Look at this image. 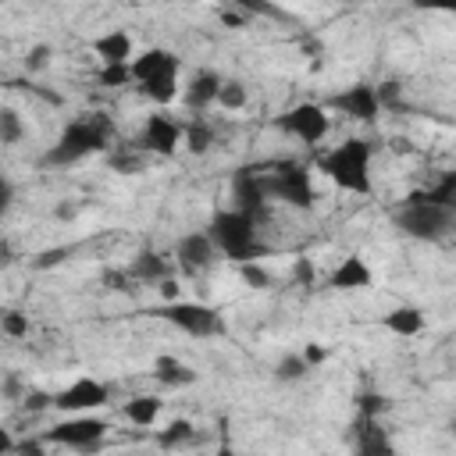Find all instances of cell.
Listing matches in <instances>:
<instances>
[{
    "instance_id": "obj_27",
    "label": "cell",
    "mask_w": 456,
    "mask_h": 456,
    "mask_svg": "<svg viewBox=\"0 0 456 456\" xmlns=\"http://www.w3.org/2000/svg\"><path fill=\"white\" fill-rule=\"evenodd\" d=\"M18 139H21V118H18L14 107H4V110H0V142L14 146Z\"/></svg>"
},
{
    "instance_id": "obj_30",
    "label": "cell",
    "mask_w": 456,
    "mask_h": 456,
    "mask_svg": "<svg viewBox=\"0 0 456 456\" xmlns=\"http://www.w3.org/2000/svg\"><path fill=\"white\" fill-rule=\"evenodd\" d=\"M239 274H242V281L249 285V289H267L271 285V274L253 260V264H239Z\"/></svg>"
},
{
    "instance_id": "obj_12",
    "label": "cell",
    "mask_w": 456,
    "mask_h": 456,
    "mask_svg": "<svg viewBox=\"0 0 456 456\" xmlns=\"http://www.w3.org/2000/svg\"><path fill=\"white\" fill-rule=\"evenodd\" d=\"M335 107L356 121H374L378 110H381V100H378V86H367V82H356L349 86L346 93L335 96Z\"/></svg>"
},
{
    "instance_id": "obj_23",
    "label": "cell",
    "mask_w": 456,
    "mask_h": 456,
    "mask_svg": "<svg viewBox=\"0 0 456 456\" xmlns=\"http://www.w3.org/2000/svg\"><path fill=\"white\" fill-rule=\"evenodd\" d=\"M431 203H438V207H445V210H452L456 214V171H449L438 185H431L428 192H424Z\"/></svg>"
},
{
    "instance_id": "obj_4",
    "label": "cell",
    "mask_w": 456,
    "mask_h": 456,
    "mask_svg": "<svg viewBox=\"0 0 456 456\" xmlns=\"http://www.w3.org/2000/svg\"><path fill=\"white\" fill-rule=\"evenodd\" d=\"M103 146H107V121L103 118H78V121L64 125L61 139L46 153V164H75V160H82Z\"/></svg>"
},
{
    "instance_id": "obj_37",
    "label": "cell",
    "mask_w": 456,
    "mask_h": 456,
    "mask_svg": "<svg viewBox=\"0 0 456 456\" xmlns=\"http://www.w3.org/2000/svg\"><path fill=\"white\" fill-rule=\"evenodd\" d=\"M360 406H363V417H374V413L381 410V395H363Z\"/></svg>"
},
{
    "instance_id": "obj_17",
    "label": "cell",
    "mask_w": 456,
    "mask_h": 456,
    "mask_svg": "<svg viewBox=\"0 0 456 456\" xmlns=\"http://www.w3.org/2000/svg\"><path fill=\"white\" fill-rule=\"evenodd\" d=\"M370 267L363 264V256H346L338 267H335V274H331V285L335 289H367L370 285Z\"/></svg>"
},
{
    "instance_id": "obj_40",
    "label": "cell",
    "mask_w": 456,
    "mask_h": 456,
    "mask_svg": "<svg viewBox=\"0 0 456 456\" xmlns=\"http://www.w3.org/2000/svg\"><path fill=\"white\" fill-rule=\"evenodd\" d=\"M214 456H235V452H232V449H228V445H221V449H217V452H214Z\"/></svg>"
},
{
    "instance_id": "obj_36",
    "label": "cell",
    "mask_w": 456,
    "mask_h": 456,
    "mask_svg": "<svg viewBox=\"0 0 456 456\" xmlns=\"http://www.w3.org/2000/svg\"><path fill=\"white\" fill-rule=\"evenodd\" d=\"M303 360H306V367H314V363H321V360H324V349H321V346H314V342H310V346H306V349H303Z\"/></svg>"
},
{
    "instance_id": "obj_3",
    "label": "cell",
    "mask_w": 456,
    "mask_h": 456,
    "mask_svg": "<svg viewBox=\"0 0 456 456\" xmlns=\"http://www.w3.org/2000/svg\"><path fill=\"white\" fill-rule=\"evenodd\" d=\"M395 221H399V228H403L406 235L424 239V242H438V239H445V235L452 232L456 214L445 210V207H438V203H431L424 192H413V196L399 207Z\"/></svg>"
},
{
    "instance_id": "obj_9",
    "label": "cell",
    "mask_w": 456,
    "mask_h": 456,
    "mask_svg": "<svg viewBox=\"0 0 456 456\" xmlns=\"http://www.w3.org/2000/svg\"><path fill=\"white\" fill-rule=\"evenodd\" d=\"M103 403H107V385H100L96 378H78L64 392L53 395V406L57 410H71V413H89V410H96Z\"/></svg>"
},
{
    "instance_id": "obj_28",
    "label": "cell",
    "mask_w": 456,
    "mask_h": 456,
    "mask_svg": "<svg viewBox=\"0 0 456 456\" xmlns=\"http://www.w3.org/2000/svg\"><path fill=\"white\" fill-rule=\"evenodd\" d=\"M217 103L221 107H228V110H239V107H246V86L242 82H224L221 86V96H217Z\"/></svg>"
},
{
    "instance_id": "obj_18",
    "label": "cell",
    "mask_w": 456,
    "mask_h": 456,
    "mask_svg": "<svg viewBox=\"0 0 456 456\" xmlns=\"http://www.w3.org/2000/svg\"><path fill=\"white\" fill-rule=\"evenodd\" d=\"M221 86H224V82H221L214 71H200V75L189 82V89H185V103H189L192 110H196V107L203 110L207 103H214V100L221 96Z\"/></svg>"
},
{
    "instance_id": "obj_20",
    "label": "cell",
    "mask_w": 456,
    "mask_h": 456,
    "mask_svg": "<svg viewBox=\"0 0 456 456\" xmlns=\"http://www.w3.org/2000/svg\"><path fill=\"white\" fill-rule=\"evenodd\" d=\"M153 374H157V381H164V385H189L192 378H196V370L192 367H185L182 360H175V356H157L153 360Z\"/></svg>"
},
{
    "instance_id": "obj_24",
    "label": "cell",
    "mask_w": 456,
    "mask_h": 456,
    "mask_svg": "<svg viewBox=\"0 0 456 456\" xmlns=\"http://www.w3.org/2000/svg\"><path fill=\"white\" fill-rule=\"evenodd\" d=\"M142 93L157 103H171L178 96V75H164V78H153V82H142Z\"/></svg>"
},
{
    "instance_id": "obj_32",
    "label": "cell",
    "mask_w": 456,
    "mask_h": 456,
    "mask_svg": "<svg viewBox=\"0 0 456 456\" xmlns=\"http://www.w3.org/2000/svg\"><path fill=\"white\" fill-rule=\"evenodd\" d=\"M100 82L103 86H125V82H132V68L128 64H103Z\"/></svg>"
},
{
    "instance_id": "obj_6",
    "label": "cell",
    "mask_w": 456,
    "mask_h": 456,
    "mask_svg": "<svg viewBox=\"0 0 456 456\" xmlns=\"http://www.w3.org/2000/svg\"><path fill=\"white\" fill-rule=\"evenodd\" d=\"M264 189H267V196L285 200L289 207H299V210L314 207V185H310L306 167H299V164H285L274 175H264Z\"/></svg>"
},
{
    "instance_id": "obj_8",
    "label": "cell",
    "mask_w": 456,
    "mask_h": 456,
    "mask_svg": "<svg viewBox=\"0 0 456 456\" xmlns=\"http://www.w3.org/2000/svg\"><path fill=\"white\" fill-rule=\"evenodd\" d=\"M103 435H107V424H103L100 417L78 413V417H68V420H61L57 428H50V431H46V442H57V445H71V449H89V445H96Z\"/></svg>"
},
{
    "instance_id": "obj_13",
    "label": "cell",
    "mask_w": 456,
    "mask_h": 456,
    "mask_svg": "<svg viewBox=\"0 0 456 456\" xmlns=\"http://www.w3.org/2000/svg\"><path fill=\"white\" fill-rule=\"evenodd\" d=\"M232 192H235V200H239V207H235V210L249 214L253 221H256V214H264V207H267L264 175H256L253 167H242V171L235 175V182H232Z\"/></svg>"
},
{
    "instance_id": "obj_25",
    "label": "cell",
    "mask_w": 456,
    "mask_h": 456,
    "mask_svg": "<svg viewBox=\"0 0 456 456\" xmlns=\"http://www.w3.org/2000/svg\"><path fill=\"white\" fill-rule=\"evenodd\" d=\"M189 438H192V424L182 420V417H175L167 428L157 431V445H164V449H167V445H182V442H189Z\"/></svg>"
},
{
    "instance_id": "obj_35",
    "label": "cell",
    "mask_w": 456,
    "mask_h": 456,
    "mask_svg": "<svg viewBox=\"0 0 456 456\" xmlns=\"http://www.w3.org/2000/svg\"><path fill=\"white\" fill-rule=\"evenodd\" d=\"M11 456H46V452H43V445H39V442H18Z\"/></svg>"
},
{
    "instance_id": "obj_11",
    "label": "cell",
    "mask_w": 456,
    "mask_h": 456,
    "mask_svg": "<svg viewBox=\"0 0 456 456\" xmlns=\"http://www.w3.org/2000/svg\"><path fill=\"white\" fill-rule=\"evenodd\" d=\"M132 82H153V78H164V75H178V68H182V61L171 53V50H160V46H153V50H142L139 57H132Z\"/></svg>"
},
{
    "instance_id": "obj_33",
    "label": "cell",
    "mask_w": 456,
    "mask_h": 456,
    "mask_svg": "<svg viewBox=\"0 0 456 456\" xmlns=\"http://www.w3.org/2000/svg\"><path fill=\"white\" fill-rule=\"evenodd\" d=\"M46 61H50V46H46V43H39V46H32V50L25 53V68H28V71L46 68Z\"/></svg>"
},
{
    "instance_id": "obj_22",
    "label": "cell",
    "mask_w": 456,
    "mask_h": 456,
    "mask_svg": "<svg viewBox=\"0 0 456 456\" xmlns=\"http://www.w3.org/2000/svg\"><path fill=\"white\" fill-rule=\"evenodd\" d=\"M132 274H135V278H153V281H167V274H171V264H167V260H164L160 253H139V260H135Z\"/></svg>"
},
{
    "instance_id": "obj_10",
    "label": "cell",
    "mask_w": 456,
    "mask_h": 456,
    "mask_svg": "<svg viewBox=\"0 0 456 456\" xmlns=\"http://www.w3.org/2000/svg\"><path fill=\"white\" fill-rule=\"evenodd\" d=\"M182 139H185V128L175 125V121L164 118V114H150L146 125H142V146L153 150V153H160V157H171Z\"/></svg>"
},
{
    "instance_id": "obj_2",
    "label": "cell",
    "mask_w": 456,
    "mask_h": 456,
    "mask_svg": "<svg viewBox=\"0 0 456 456\" xmlns=\"http://www.w3.org/2000/svg\"><path fill=\"white\" fill-rule=\"evenodd\" d=\"M321 171L349 192H370V142L367 139L338 142L321 157Z\"/></svg>"
},
{
    "instance_id": "obj_34",
    "label": "cell",
    "mask_w": 456,
    "mask_h": 456,
    "mask_svg": "<svg viewBox=\"0 0 456 456\" xmlns=\"http://www.w3.org/2000/svg\"><path fill=\"white\" fill-rule=\"evenodd\" d=\"M292 274H296V281H299V285H314V264H310L306 256H299V260H296Z\"/></svg>"
},
{
    "instance_id": "obj_21",
    "label": "cell",
    "mask_w": 456,
    "mask_h": 456,
    "mask_svg": "<svg viewBox=\"0 0 456 456\" xmlns=\"http://www.w3.org/2000/svg\"><path fill=\"white\" fill-rule=\"evenodd\" d=\"M157 417H160V399H153V395H139V399L125 403V420H132L135 428H150Z\"/></svg>"
},
{
    "instance_id": "obj_7",
    "label": "cell",
    "mask_w": 456,
    "mask_h": 456,
    "mask_svg": "<svg viewBox=\"0 0 456 456\" xmlns=\"http://www.w3.org/2000/svg\"><path fill=\"white\" fill-rule=\"evenodd\" d=\"M278 128L285 135H296L299 142L314 146V142H321L328 135V114L317 103H299V107H292L289 114L278 118Z\"/></svg>"
},
{
    "instance_id": "obj_19",
    "label": "cell",
    "mask_w": 456,
    "mask_h": 456,
    "mask_svg": "<svg viewBox=\"0 0 456 456\" xmlns=\"http://www.w3.org/2000/svg\"><path fill=\"white\" fill-rule=\"evenodd\" d=\"M385 328L395 335H417V331H424V314L417 306H395L385 314Z\"/></svg>"
},
{
    "instance_id": "obj_5",
    "label": "cell",
    "mask_w": 456,
    "mask_h": 456,
    "mask_svg": "<svg viewBox=\"0 0 456 456\" xmlns=\"http://www.w3.org/2000/svg\"><path fill=\"white\" fill-rule=\"evenodd\" d=\"M160 317H167L175 328H182L185 335H196V338H210V335H221L224 331V321L214 306L207 303H167L164 310H157Z\"/></svg>"
},
{
    "instance_id": "obj_41",
    "label": "cell",
    "mask_w": 456,
    "mask_h": 456,
    "mask_svg": "<svg viewBox=\"0 0 456 456\" xmlns=\"http://www.w3.org/2000/svg\"><path fill=\"white\" fill-rule=\"evenodd\" d=\"M452 431H456V417H452Z\"/></svg>"
},
{
    "instance_id": "obj_15",
    "label": "cell",
    "mask_w": 456,
    "mask_h": 456,
    "mask_svg": "<svg viewBox=\"0 0 456 456\" xmlns=\"http://www.w3.org/2000/svg\"><path fill=\"white\" fill-rule=\"evenodd\" d=\"M93 53L103 64H132V36L121 28H110V32L93 39Z\"/></svg>"
},
{
    "instance_id": "obj_38",
    "label": "cell",
    "mask_w": 456,
    "mask_h": 456,
    "mask_svg": "<svg viewBox=\"0 0 456 456\" xmlns=\"http://www.w3.org/2000/svg\"><path fill=\"white\" fill-rule=\"evenodd\" d=\"M25 406H28V410H43V406H46V395H43V392H32V395L25 399Z\"/></svg>"
},
{
    "instance_id": "obj_26",
    "label": "cell",
    "mask_w": 456,
    "mask_h": 456,
    "mask_svg": "<svg viewBox=\"0 0 456 456\" xmlns=\"http://www.w3.org/2000/svg\"><path fill=\"white\" fill-rule=\"evenodd\" d=\"M210 142H214V132H210V125H207V121H192V125L185 128V146H189L192 153L210 150Z\"/></svg>"
},
{
    "instance_id": "obj_31",
    "label": "cell",
    "mask_w": 456,
    "mask_h": 456,
    "mask_svg": "<svg viewBox=\"0 0 456 456\" xmlns=\"http://www.w3.org/2000/svg\"><path fill=\"white\" fill-rule=\"evenodd\" d=\"M306 370H310V367H306L303 353H299V356H285V360L278 363V378H281V381H299Z\"/></svg>"
},
{
    "instance_id": "obj_14",
    "label": "cell",
    "mask_w": 456,
    "mask_h": 456,
    "mask_svg": "<svg viewBox=\"0 0 456 456\" xmlns=\"http://www.w3.org/2000/svg\"><path fill=\"white\" fill-rule=\"evenodd\" d=\"M214 253H217V246H214V239L210 235H200V232H192V235H185L182 242H178V249H175V256H178V264L185 267V271H207L210 264H214Z\"/></svg>"
},
{
    "instance_id": "obj_29",
    "label": "cell",
    "mask_w": 456,
    "mask_h": 456,
    "mask_svg": "<svg viewBox=\"0 0 456 456\" xmlns=\"http://www.w3.org/2000/svg\"><path fill=\"white\" fill-rule=\"evenodd\" d=\"M0 328H4V335H11V338H25V335H28V317L18 314V310H7V314L0 317Z\"/></svg>"
},
{
    "instance_id": "obj_16",
    "label": "cell",
    "mask_w": 456,
    "mask_h": 456,
    "mask_svg": "<svg viewBox=\"0 0 456 456\" xmlns=\"http://www.w3.org/2000/svg\"><path fill=\"white\" fill-rule=\"evenodd\" d=\"M356 456H392V438L374 417H363L356 431Z\"/></svg>"
},
{
    "instance_id": "obj_1",
    "label": "cell",
    "mask_w": 456,
    "mask_h": 456,
    "mask_svg": "<svg viewBox=\"0 0 456 456\" xmlns=\"http://www.w3.org/2000/svg\"><path fill=\"white\" fill-rule=\"evenodd\" d=\"M207 235L235 264H253L256 256H264V242L256 239V221L249 214H242V210H221V214H214Z\"/></svg>"
},
{
    "instance_id": "obj_39",
    "label": "cell",
    "mask_w": 456,
    "mask_h": 456,
    "mask_svg": "<svg viewBox=\"0 0 456 456\" xmlns=\"http://www.w3.org/2000/svg\"><path fill=\"white\" fill-rule=\"evenodd\" d=\"M160 296H164V299H171V303H175V296H178V285H175V281H171V278H167V281H164V285H160Z\"/></svg>"
}]
</instances>
